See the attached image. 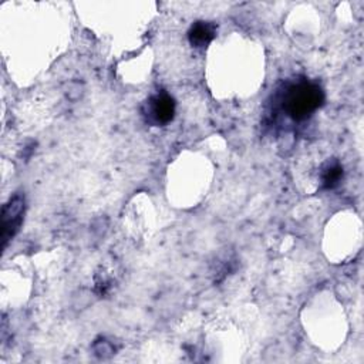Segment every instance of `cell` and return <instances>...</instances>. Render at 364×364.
Instances as JSON below:
<instances>
[{"label": "cell", "instance_id": "cell-3", "mask_svg": "<svg viewBox=\"0 0 364 364\" xmlns=\"http://www.w3.org/2000/svg\"><path fill=\"white\" fill-rule=\"evenodd\" d=\"M24 212V199L21 195H16L10 198V200L3 208V245L6 246L7 240H10L16 232L18 230V226L21 223Z\"/></svg>", "mask_w": 364, "mask_h": 364}, {"label": "cell", "instance_id": "cell-4", "mask_svg": "<svg viewBox=\"0 0 364 364\" xmlns=\"http://www.w3.org/2000/svg\"><path fill=\"white\" fill-rule=\"evenodd\" d=\"M216 36V26L210 21H196L188 31L189 43L196 48H205Z\"/></svg>", "mask_w": 364, "mask_h": 364}, {"label": "cell", "instance_id": "cell-5", "mask_svg": "<svg viewBox=\"0 0 364 364\" xmlns=\"http://www.w3.org/2000/svg\"><path fill=\"white\" fill-rule=\"evenodd\" d=\"M343 173H344V171L338 161H331V162L328 161L327 164H324V166L321 168V173H320L323 188L334 189L343 179Z\"/></svg>", "mask_w": 364, "mask_h": 364}, {"label": "cell", "instance_id": "cell-2", "mask_svg": "<svg viewBox=\"0 0 364 364\" xmlns=\"http://www.w3.org/2000/svg\"><path fill=\"white\" fill-rule=\"evenodd\" d=\"M175 100L165 91L151 95L142 105V117L146 124L162 127L169 124L175 117Z\"/></svg>", "mask_w": 364, "mask_h": 364}, {"label": "cell", "instance_id": "cell-1", "mask_svg": "<svg viewBox=\"0 0 364 364\" xmlns=\"http://www.w3.org/2000/svg\"><path fill=\"white\" fill-rule=\"evenodd\" d=\"M324 101V92L316 82L300 80L289 84L280 95L282 111L293 121H304Z\"/></svg>", "mask_w": 364, "mask_h": 364}]
</instances>
